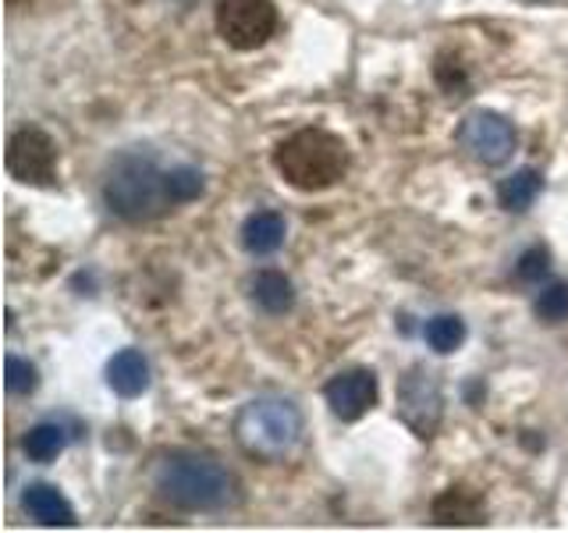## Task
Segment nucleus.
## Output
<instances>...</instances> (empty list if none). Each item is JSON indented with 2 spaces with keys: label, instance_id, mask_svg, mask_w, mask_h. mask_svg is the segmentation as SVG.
Segmentation results:
<instances>
[{
  "label": "nucleus",
  "instance_id": "412c9836",
  "mask_svg": "<svg viewBox=\"0 0 568 533\" xmlns=\"http://www.w3.org/2000/svg\"><path fill=\"white\" fill-rule=\"evenodd\" d=\"M519 278L523 281H544L550 274V253H547V245H529L526 253L519 257Z\"/></svg>",
  "mask_w": 568,
  "mask_h": 533
},
{
  "label": "nucleus",
  "instance_id": "9b49d317",
  "mask_svg": "<svg viewBox=\"0 0 568 533\" xmlns=\"http://www.w3.org/2000/svg\"><path fill=\"white\" fill-rule=\"evenodd\" d=\"M106 384L114 388L121 399H139L150 388V363L139 349H121L111 363H106Z\"/></svg>",
  "mask_w": 568,
  "mask_h": 533
},
{
  "label": "nucleus",
  "instance_id": "39448f33",
  "mask_svg": "<svg viewBox=\"0 0 568 533\" xmlns=\"http://www.w3.org/2000/svg\"><path fill=\"white\" fill-rule=\"evenodd\" d=\"M398 420L413 431L416 438H434L440 416H444V391L440 378L434 370H426L423 363L408 366L398 381Z\"/></svg>",
  "mask_w": 568,
  "mask_h": 533
},
{
  "label": "nucleus",
  "instance_id": "9d476101",
  "mask_svg": "<svg viewBox=\"0 0 568 533\" xmlns=\"http://www.w3.org/2000/svg\"><path fill=\"white\" fill-rule=\"evenodd\" d=\"M22 505L40 526H75V509L53 484H29L22 494Z\"/></svg>",
  "mask_w": 568,
  "mask_h": 533
},
{
  "label": "nucleus",
  "instance_id": "6ab92c4d",
  "mask_svg": "<svg viewBox=\"0 0 568 533\" xmlns=\"http://www.w3.org/2000/svg\"><path fill=\"white\" fill-rule=\"evenodd\" d=\"M4 373H8V378H4L8 391L18 399H26V395H32L36 388H40V370H36L29 360H22V355H8Z\"/></svg>",
  "mask_w": 568,
  "mask_h": 533
},
{
  "label": "nucleus",
  "instance_id": "7ed1b4c3",
  "mask_svg": "<svg viewBox=\"0 0 568 533\" xmlns=\"http://www.w3.org/2000/svg\"><path fill=\"white\" fill-rule=\"evenodd\" d=\"M302 434H306V416L284 395L248 399L235 416L239 449L260 462H284L288 455H295Z\"/></svg>",
  "mask_w": 568,
  "mask_h": 533
},
{
  "label": "nucleus",
  "instance_id": "423d86ee",
  "mask_svg": "<svg viewBox=\"0 0 568 533\" xmlns=\"http://www.w3.org/2000/svg\"><path fill=\"white\" fill-rule=\"evenodd\" d=\"M274 29V0H221L217 4V32L231 50H256L271 40Z\"/></svg>",
  "mask_w": 568,
  "mask_h": 533
},
{
  "label": "nucleus",
  "instance_id": "4468645a",
  "mask_svg": "<svg viewBox=\"0 0 568 533\" xmlns=\"http://www.w3.org/2000/svg\"><path fill=\"white\" fill-rule=\"evenodd\" d=\"M248 295H253V302H256L260 310H266V313H288L295 306L292 281L284 278L281 271H271V266L248 278Z\"/></svg>",
  "mask_w": 568,
  "mask_h": 533
},
{
  "label": "nucleus",
  "instance_id": "dca6fc26",
  "mask_svg": "<svg viewBox=\"0 0 568 533\" xmlns=\"http://www.w3.org/2000/svg\"><path fill=\"white\" fill-rule=\"evenodd\" d=\"M68 444V434L61 423H36L29 426V434L22 438V452L32 462H53Z\"/></svg>",
  "mask_w": 568,
  "mask_h": 533
},
{
  "label": "nucleus",
  "instance_id": "aec40b11",
  "mask_svg": "<svg viewBox=\"0 0 568 533\" xmlns=\"http://www.w3.org/2000/svg\"><path fill=\"white\" fill-rule=\"evenodd\" d=\"M532 310H537L544 324H561V320H568V284H561V281L547 284Z\"/></svg>",
  "mask_w": 568,
  "mask_h": 533
},
{
  "label": "nucleus",
  "instance_id": "0eeeda50",
  "mask_svg": "<svg viewBox=\"0 0 568 533\" xmlns=\"http://www.w3.org/2000/svg\"><path fill=\"white\" fill-rule=\"evenodd\" d=\"M458 147L476 164L497 168L515 153V129L508 118L494 111H473L458 124Z\"/></svg>",
  "mask_w": 568,
  "mask_h": 533
},
{
  "label": "nucleus",
  "instance_id": "6e6552de",
  "mask_svg": "<svg viewBox=\"0 0 568 533\" xmlns=\"http://www.w3.org/2000/svg\"><path fill=\"white\" fill-rule=\"evenodd\" d=\"M8 171L26 185H53L58 182V142L36 124L18 129L8 142Z\"/></svg>",
  "mask_w": 568,
  "mask_h": 533
},
{
  "label": "nucleus",
  "instance_id": "20e7f679",
  "mask_svg": "<svg viewBox=\"0 0 568 533\" xmlns=\"http://www.w3.org/2000/svg\"><path fill=\"white\" fill-rule=\"evenodd\" d=\"M277 174L298 192H324L348 171V147L327 129H298L274 150Z\"/></svg>",
  "mask_w": 568,
  "mask_h": 533
},
{
  "label": "nucleus",
  "instance_id": "f8f14e48",
  "mask_svg": "<svg viewBox=\"0 0 568 533\" xmlns=\"http://www.w3.org/2000/svg\"><path fill=\"white\" fill-rule=\"evenodd\" d=\"M284 235H288V228H284V218L277 210H256V213H248L242 224V245H245V253H253V257L277 253L284 245Z\"/></svg>",
  "mask_w": 568,
  "mask_h": 533
},
{
  "label": "nucleus",
  "instance_id": "f03ea898",
  "mask_svg": "<svg viewBox=\"0 0 568 533\" xmlns=\"http://www.w3.org/2000/svg\"><path fill=\"white\" fill-rule=\"evenodd\" d=\"M103 200L124 221H150L178 207L168 189V171L150 153H118L103 171Z\"/></svg>",
  "mask_w": 568,
  "mask_h": 533
},
{
  "label": "nucleus",
  "instance_id": "ddd939ff",
  "mask_svg": "<svg viewBox=\"0 0 568 533\" xmlns=\"http://www.w3.org/2000/svg\"><path fill=\"white\" fill-rule=\"evenodd\" d=\"M434 520L440 526H476L484 523V502L469 487H448L434 497Z\"/></svg>",
  "mask_w": 568,
  "mask_h": 533
},
{
  "label": "nucleus",
  "instance_id": "f257e3e1",
  "mask_svg": "<svg viewBox=\"0 0 568 533\" xmlns=\"http://www.w3.org/2000/svg\"><path fill=\"white\" fill-rule=\"evenodd\" d=\"M153 491L185 512H224L239 505V480L206 452H160L150 466Z\"/></svg>",
  "mask_w": 568,
  "mask_h": 533
},
{
  "label": "nucleus",
  "instance_id": "a211bd4d",
  "mask_svg": "<svg viewBox=\"0 0 568 533\" xmlns=\"http://www.w3.org/2000/svg\"><path fill=\"white\" fill-rule=\"evenodd\" d=\"M168 189L174 203H192L203 195V171L192 164H178L168 171Z\"/></svg>",
  "mask_w": 568,
  "mask_h": 533
},
{
  "label": "nucleus",
  "instance_id": "2eb2a0df",
  "mask_svg": "<svg viewBox=\"0 0 568 533\" xmlns=\"http://www.w3.org/2000/svg\"><path fill=\"white\" fill-rule=\"evenodd\" d=\"M544 182H540V174L532 171V168H519V171H511L501 185H497V203H501L505 210L511 213H523L532 207V200L540 195Z\"/></svg>",
  "mask_w": 568,
  "mask_h": 533
},
{
  "label": "nucleus",
  "instance_id": "1a4fd4ad",
  "mask_svg": "<svg viewBox=\"0 0 568 533\" xmlns=\"http://www.w3.org/2000/svg\"><path fill=\"white\" fill-rule=\"evenodd\" d=\"M324 399L337 420H345V423L363 420L369 409L377 405V373L363 366L334 373L324 388Z\"/></svg>",
  "mask_w": 568,
  "mask_h": 533
},
{
  "label": "nucleus",
  "instance_id": "f3484780",
  "mask_svg": "<svg viewBox=\"0 0 568 533\" xmlns=\"http://www.w3.org/2000/svg\"><path fill=\"white\" fill-rule=\"evenodd\" d=\"M423 338H426V345H430L434 352L448 355V352H455L462 342H466V324H462L455 313H437V316L426 320Z\"/></svg>",
  "mask_w": 568,
  "mask_h": 533
}]
</instances>
